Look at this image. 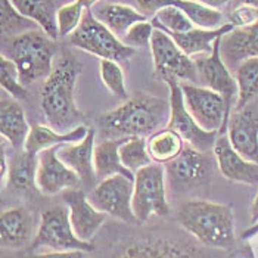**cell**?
<instances>
[{
	"mask_svg": "<svg viewBox=\"0 0 258 258\" xmlns=\"http://www.w3.org/2000/svg\"><path fill=\"white\" fill-rule=\"evenodd\" d=\"M81 67L76 58L63 52L41 89L40 106L46 121L62 133L79 127L83 121V112L76 103L74 95Z\"/></svg>",
	"mask_w": 258,
	"mask_h": 258,
	"instance_id": "cell-1",
	"label": "cell"
},
{
	"mask_svg": "<svg viewBox=\"0 0 258 258\" xmlns=\"http://www.w3.org/2000/svg\"><path fill=\"white\" fill-rule=\"evenodd\" d=\"M170 118V102L138 93L100 115L99 127L114 138H149Z\"/></svg>",
	"mask_w": 258,
	"mask_h": 258,
	"instance_id": "cell-2",
	"label": "cell"
},
{
	"mask_svg": "<svg viewBox=\"0 0 258 258\" xmlns=\"http://www.w3.org/2000/svg\"><path fill=\"white\" fill-rule=\"evenodd\" d=\"M177 221L207 248L226 249L235 243V217L227 205L207 199H189L179 207Z\"/></svg>",
	"mask_w": 258,
	"mask_h": 258,
	"instance_id": "cell-3",
	"label": "cell"
},
{
	"mask_svg": "<svg viewBox=\"0 0 258 258\" xmlns=\"http://www.w3.org/2000/svg\"><path fill=\"white\" fill-rule=\"evenodd\" d=\"M56 53L55 41L41 28H34L20 36L11 37L2 55L12 60L24 86L47 79L53 71V58Z\"/></svg>",
	"mask_w": 258,
	"mask_h": 258,
	"instance_id": "cell-4",
	"label": "cell"
},
{
	"mask_svg": "<svg viewBox=\"0 0 258 258\" xmlns=\"http://www.w3.org/2000/svg\"><path fill=\"white\" fill-rule=\"evenodd\" d=\"M70 43L80 50L95 55L100 59L115 62L130 59L136 53V49L124 44L95 17L90 8L86 9L79 28L70 36Z\"/></svg>",
	"mask_w": 258,
	"mask_h": 258,
	"instance_id": "cell-5",
	"label": "cell"
},
{
	"mask_svg": "<svg viewBox=\"0 0 258 258\" xmlns=\"http://www.w3.org/2000/svg\"><path fill=\"white\" fill-rule=\"evenodd\" d=\"M33 249L46 251H83L95 249L92 242H84L76 235L68 207L55 205L44 210L40 216L36 238L31 242Z\"/></svg>",
	"mask_w": 258,
	"mask_h": 258,
	"instance_id": "cell-6",
	"label": "cell"
},
{
	"mask_svg": "<svg viewBox=\"0 0 258 258\" xmlns=\"http://www.w3.org/2000/svg\"><path fill=\"white\" fill-rule=\"evenodd\" d=\"M165 184V168L157 162L149 164L135 174L132 207L136 221L143 223L152 217H162L168 214L170 208Z\"/></svg>",
	"mask_w": 258,
	"mask_h": 258,
	"instance_id": "cell-7",
	"label": "cell"
},
{
	"mask_svg": "<svg viewBox=\"0 0 258 258\" xmlns=\"http://www.w3.org/2000/svg\"><path fill=\"white\" fill-rule=\"evenodd\" d=\"M149 47L155 73L159 79L165 83L170 80L179 83H197L199 76L195 59L187 56L167 31L155 28Z\"/></svg>",
	"mask_w": 258,
	"mask_h": 258,
	"instance_id": "cell-8",
	"label": "cell"
},
{
	"mask_svg": "<svg viewBox=\"0 0 258 258\" xmlns=\"http://www.w3.org/2000/svg\"><path fill=\"white\" fill-rule=\"evenodd\" d=\"M202 246L170 236H142L119 246L109 258H213Z\"/></svg>",
	"mask_w": 258,
	"mask_h": 258,
	"instance_id": "cell-9",
	"label": "cell"
},
{
	"mask_svg": "<svg viewBox=\"0 0 258 258\" xmlns=\"http://www.w3.org/2000/svg\"><path fill=\"white\" fill-rule=\"evenodd\" d=\"M184 105L204 130L224 135L227 128V109L224 98L210 87L194 83H180Z\"/></svg>",
	"mask_w": 258,
	"mask_h": 258,
	"instance_id": "cell-10",
	"label": "cell"
},
{
	"mask_svg": "<svg viewBox=\"0 0 258 258\" xmlns=\"http://www.w3.org/2000/svg\"><path fill=\"white\" fill-rule=\"evenodd\" d=\"M167 86L170 90V99H168V102H170V118L167 122V127L180 135L183 140L187 145H190L192 148L208 154L211 149H214L219 133L204 130L195 121V118L190 115V112L187 111V108L184 105L181 84L179 81L170 80V81H167Z\"/></svg>",
	"mask_w": 258,
	"mask_h": 258,
	"instance_id": "cell-11",
	"label": "cell"
},
{
	"mask_svg": "<svg viewBox=\"0 0 258 258\" xmlns=\"http://www.w3.org/2000/svg\"><path fill=\"white\" fill-rule=\"evenodd\" d=\"M133 190L135 179L117 174L100 180L90 192L89 201L106 216H112L122 221L136 220L133 214Z\"/></svg>",
	"mask_w": 258,
	"mask_h": 258,
	"instance_id": "cell-12",
	"label": "cell"
},
{
	"mask_svg": "<svg viewBox=\"0 0 258 258\" xmlns=\"http://www.w3.org/2000/svg\"><path fill=\"white\" fill-rule=\"evenodd\" d=\"M226 135L242 157L258 164V98L230 112Z\"/></svg>",
	"mask_w": 258,
	"mask_h": 258,
	"instance_id": "cell-13",
	"label": "cell"
},
{
	"mask_svg": "<svg viewBox=\"0 0 258 258\" xmlns=\"http://www.w3.org/2000/svg\"><path fill=\"white\" fill-rule=\"evenodd\" d=\"M220 44H221V37L216 40L213 52L207 56L195 58V63H197V70H198V76L204 81L205 87L213 89L214 92H217L224 98L227 118H229L230 112L233 111L232 108L236 106L238 83H236V79L232 76L226 62L221 58Z\"/></svg>",
	"mask_w": 258,
	"mask_h": 258,
	"instance_id": "cell-14",
	"label": "cell"
},
{
	"mask_svg": "<svg viewBox=\"0 0 258 258\" xmlns=\"http://www.w3.org/2000/svg\"><path fill=\"white\" fill-rule=\"evenodd\" d=\"M58 148L53 146L39 154L36 187L47 197L77 189L81 184L79 174L58 157Z\"/></svg>",
	"mask_w": 258,
	"mask_h": 258,
	"instance_id": "cell-15",
	"label": "cell"
},
{
	"mask_svg": "<svg viewBox=\"0 0 258 258\" xmlns=\"http://www.w3.org/2000/svg\"><path fill=\"white\" fill-rule=\"evenodd\" d=\"M211 173V159L205 152H201L187 143L179 157L165 165L167 180L180 189H190L205 183Z\"/></svg>",
	"mask_w": 258,
	"mask_h": 258,
	"instance_id": "cell-16",
	"label": "cell"
},
{
	"mask_svg": "<svg viewBox=\"0 0 258 258\" xmlns=\"http://www.w3.org/2000/svg\"><path fill=\"white\" fill-rule=\"evenodd\" d=\"M114 2L125 3V5L135 8L148 20L149 18L152 20L157 15V12L161 11L162 8L177 5L186 12V15L194 21V24L197 27L217 28L220 25H223L221 24V20H223L221 11H214L211 8H207L197 0H114Z\"/></svg>",
	"mask_w": 258,
	"mask_h": 258,
	"instance_id": "cell-17",
	"label": "cell"
},
{
	"mask_svg": "<svg viewBox=\"0 0 258 258\" xmlns=\"http://www.w3.org/2000/svg\"><path fill=\"white\" fill-rule=\"evenodd\" d=\"M63 202L68 207L76 235L84 242H90L105 223L106 214L99 211L79 187L63 192Z\"/></svg>",
	"mask_w": 258,
	"mask_h": 258,
	"instance_id": "cell-18",
	"label": "cell"
},
{
	"mask_svg": "<svg viewBox=\"0 0 258 258\" xmlns=\"http://www.w3.org/2000/svg\"><path fill=\"white\" fill-rule=\"evenodd\" d=\"M213 151L220 173L226 179L243 184H258V164L242 157L226 133L219 135Z\"/></svg>",
	"mask_w": 258,
	"mask_h": 258,
	"instance_id": "cell-19",
	"label": "cell"
},
{
	"mask_svg": "<svg viewBox=\"0 0 258 258\" xmlns=\"http://www.w3.org/2000/svg\"><path fill=\"white\" fill-rule=\"evenodd\" d=\"M34 214L25 207H15L2 213L0 240L3 248L21 249L36 238Z\"/></svg>",
	"mask_w": 258,
	"mask_h": 258,
	"instance_id": "cell-20",
	"label": "cell"
},
{
	"mask_svg": "<svg viewBox=\"0 0 258 258\" xmlns=\"http://www.w3.org/2000/svg\"><path fill=\"white\" fill-rule=\"evenodd\" d=\"M220 52L229 68H238L240 62L258 58V21L248 27H235L223 36Z\"/></svg>",
	"mask_w": 258,
	"mask_h": 258,
	"instance_id": "cell-21",
	"label": "cell"
},
{
	"mask_svg": "<svg viewBox=\"0 0 258 258\" xmlns=\"http://www.w3.org/2000/svg\"><path fill=\"white\" fill-rule=\"evenodd\" d=\"M95 136V130L89 128L87 136L81 142L60 145L58 148V157L79 174L81 183L84 184H92L95 180H98L93 165V152L96 146Z\"/></svg>",
	"mask_w": 258,
	"mask_h": 258,
	"instance_id": "cell-22",
	"label": "cell"
},
{
	"mask_svg": "<svg viewBox=\"0 0 258 258\" xmlns=\"http://www.w3.org/2000/svg\"><path fill=\"white\" fill-rule=\"evenodd\" d=\"M0 132L3 139L8 140L15 149H24L31 127L20 102L14 98L3 96L0 103Z\"/></svg>",
	"mask_w": 258,
	"mask_h": 258,
	"instance_id": "cell-23",
	"label": "cell"
},
{
	"mask_svg": "<svg viewBox=\"0 0 258 258\" xmlns=\"http://www.w3.org/2000/svg\"><path fill=\"white\" fill-rule=\"evenodd\" d=\"M235 28L233 24L227 22L223 24L217 28H201L195 27L194 30L187 33H168L173 40L179 44V47L190 58H198V56H207L213 52L216 40L226 36Z\"/></svg>",
	"mask_w": 258,
	"mask_h": 258,
	"instance_id": "cell-24",
	"label": "cell"
},
{
	"mask_svg": "<svg viewBox=\"0 0 258 258\" xmlns=\"http://www.w3.org/2000/svg\"><path fill=\"white\" fill-rule=\"evenodd\" d=\"M90 9L93 11L95 17L106 28H109L119 40L127 34V31L135 24L148 20L135 8H132L125 3H119V2H108V3L99 2Z\"/></svg>",
	"mask_w": 258,
	"mask_h": 258,
	"instance_id": "cell-25",
	"label": "cell"
},
{
	"mask_svg": "<svg viewBox=\"0 0 258 258\" xmlns=\"http://www.w3.org/2000/svg\"><path fill=\"white\" fill-rule=\"evenodd\" d=\"M89 128L86 125H79L70 132H58L50 125L44 124H37L31 127V132L27 138L24 149L30 154L39 155L41 151L53 148V146H60V145H68V143H77L81 142L87 136Z\"/></svg>",
	"mask_w": 258,
	"mask_h": 258,
	"instance_id": "cell-26",
	"label": "cell"
},
{
	"mask_svg": "<svg viewBox=\"0 0 258 258\" xmlns=\"http://www.w3.org/2000/svg\"><path fill=\"white\" fill-rule=\"evenodd\" d=\"M125 138H115V139H106L99 142L95 146L93 152V165H95V174L96 179L103 180L117 174H122L127 177L135 179V173H132L128 168H125L121 162L119 157V146Z\"/></svg>",
	"mask_w": 258,
	"mask_h": 258,
	"instance_id": "cell-27",
	"label": "cell"
},
{
	"mask_svg": "<svg viewBox=\"0 0 258 258\" xmlns=\"http://www.w3.org/2000/svg\"><path fill=\"white\" fill-rule=\"evenodd\" d=\"M21 14L53 40L59 39L58 9L53 0H11Z\"/></svg>",
	"mask_w": 258,
	"mask_h": 258,
	"instance_id": "cell-28",
	"label": "cell"
},
{
	"mask_svg": "<svg viewBox=\"0 0 258 258\" xmlns=\"http://www.w3.org/2000/svg\"><path fill=\"white\" fill-rule=\"evenodd\" d=\"M37 165H39V155L21 149L20 152H17L9 159L8 186L20 192H25L34 187L37 177Z\"/></svg>",
	"mask_w": 258,
	"mask_h": 258,
	"instance_id": "cell-29",
	"label": "cell"
},
{
	"mask_svg": "<svg viewBox=\"0 0 258 258\" xmlns=\"http://www.w3.org/2000/svg\"><path fill=\"white\" fill-rule=\"evenodd\" d=\"M146 142L152 161L161 165L164 164L167 165L168 162L174 161L186 146V142L183 140V138L168 127L158 130L157 133L149 136Z\"/></svg>",
	"mask_w": 258,
	"mask_h": 258,
	"instance_id": "cell-30",
	"label": "cell"
},
{
	"mask_svg": "<svg viewBox=\"0 0 258 258\" xmlns=\"http://www.w3.org/2000/svg\"><path fill=\"white\" fill-rule=\"evenodd\" d=\"M235 79L238 83V100L235 108H240L249 100L258 98V58H249L240 62L236 68Z\"/></svg>",
	"mask_w": 258,
	"mask_h": 258,
	"instance_id": "cell-31",
	"label": "cell"
},
{
	"mask_svg": "<svg viewBox=\"0 0 258 258\" xmlns=\"http://www.w3.org/2000/svg\"><path fill=\"white\" fill-rule=\"evenodd\" d=\"M119 157L122 165L135 174L154 162L148 151L146 138H125L119 146Z\"/></svg>",
	"mask_w": 258,
	"mask_h": 258,
	"instance_id": "cell-32",
	"label": "cell"
},
{
	"mask_svg": "<svg viewBox=\"0 0 258 258\" xmlns=\"http://www.w3.org/2000/svg\"><path fill=\"white\" fill-rule=\"evenodd\" d=\"M151 21L155 25V28H161L167 33H176V34L187 33L197 27L194 21L177 5L162 8Z\"/></svg>",
	"mask_w": 258,
	"mask_h": 258,
	"instance_id": "cell-33",
	"label": "cell"
},
{
	"mask_svg": "<svg viewBox=\"0 0 258 258\" xmlns=\"http://www.w3.org/2000/svg\"><path fill=\"white\" fill-rule=\"evenodd\" d=\"M0 28L3 36L15 37L39 27L31 20L25 18L11 0H0Z\"/></svg>",
	"mask_w": 258,
	"mask_h": 258,
	"instance_id": "cell-34",
	"label": "cell"
},
{
	"mask_svg": "<svg viewBox=\"0 0 258 258\" xmlns=\"http://www.w3.org/2000/svg\"><path fill=\"white\" fill-rule=\"evenodd\" d=\"M99 73L102 83L114 96L122 100H127L130 98L127 86H125V77L118 62L111 59H100Z\"/></svg>",
	"mask_w": 258,
	"mask_h": 258,
	"instance_id": "cell-35",
	"label": "cell"
},
{
	"mask_svg": "<svg viewBox=\"0 0 258 258\" xmlns=\"http://www.w3.org/2000/svg\"><path fill=\"white\" fill-rule=\"evenodd\" d=\"M0 84L2 89L14 99L25 100L28 98L27 89L21 81L17 65L5 55L0 56Z\"/></svg>",
	"mask_w": 258,
	"mask_h": 258,
	"instance_id": "cell-36",
	"label": "cell"
},
{
	"mask_svg": "<svg viewBox=\"0 0 258 258\" xmlns=\"http://www.w3.org/2000/svg\"><path fill=\"white\" fill-rule=\"evenodd\" d=\"M87 8H84L77 0L70 5H63L58 9V30L59 37L71 36L77 28L80 22L83 20V15Z\"/></svg>",
	"mask_w": 258,
	"mask_h": 258,
	"instance_id": "cell-37",
	"label": "cell"
},
{
	"mask_svg": "<svg viewBox=\"0 0 258 258\" xmlns=\"http://www.w3.org/2000/svg\"><path fill=\"white\" fill-rule=\"evenodd\" d=\"M154 31H155V25L152 24V21H140L127 31V34L121 39V41L133 49L149 47Z\"/></svg>",
	"mask_w": 258,
	"mask_h": 258,
	"instance_id": "cell-38",
	"label": "cell"
},
{
	"mask_svg": "<svg viewBox=\"0 0 258 258\" xmlns=\"http://www.w3.org/2000/svg\"><path fill=\"white\" fill-rule=\"evenodd\" d=\"M230 24L235 27H248L258 21V8L248 6V5H239L235 6L229 15Z\"/></svg>",
	"mask_w": 258,
	"mask_h": 258,
	"instance_id": "cell-39",
	"label": "cell"
},
{
	"mask_svg": "<svg viewBox=\"0 0 258 258\" xmlns=\"http://www.w3.org/2000/svg\"><path fill=\"white\" fill-rule=\"evenodd\" d=\"M83 251H44L31 258H86Z\"/></svg>",
	"mask_w": 258,
	"mask_h": 258,
	"instance_id": "cell-40",
	"label": "cell"
},
{
	"mask_svg": "<svg viewBox=\"0 0 258 258\" xmlns=\"http://www.w3.org/2000/svg\"><path fill=\"white\" fill-rule=\"evenodd\" d=\"M8 171H9V161L5 151V143H2V149H0V179L2 181L8 179Z\"/></svg>",
	"mask_w": 258,
	"mask_h": 258,
	"instance_id": "cell-41",
	"label": "cell"
},
{
	"mask_svg": "<svg viewBox=\"0 0 258 258\" xmlns=\"http://www.w3.org/2000/svg\"><path fill=\"white\" fill-rule=\"evenodd\" d=\"M199 3H202L207 8H211L214 11H220L221 8H224L230 0H197Z\"/></svg>",
	"mask_w": 258,
	"mask_h": 258,
	"instance_id": "cell-42",
	"label": "cell"
},
{
	"mask_svg": "<svg viewBox=\"0 0 258 258\" xmlns=\"http://www.w3.org/2000/svg\"><path fill=\"white\" fill-rule=\"evenodd\" d=\"M251 221H252V224H255L258 221V194L252 202V207H251Z\"/></svg>",
	"mask_w": 258,
	"mask_h": 258,
	"instance_id": "cell-43",
	"label": "cell"
},
{
	"mask_svg": "<svg viewBox=\"0 0 258 258\" xmlns=\"http://www.w3.org/2000/svg\"><path fill=\"white\" fill-rule=\"evenodd\" d=\"M239 5H248V6L258 8V0H235V6H239Z\"/></svg>",
	"mask_w": 258,
	"mask_h": 258,
	"instance_id": "cell-44",
	"label": "cell"
},
{
	"mask_svg": "<svg viewBox=\"0 0 258 258\" xmlns=\"http://www.w3.org/2000/svg\"><path fill=\"white\" fill-rule=\"evenodd\" d=\"M79 3H81L84 8H93L96 3H99L100 0H77Z\"/></svg>",
	"mask_w": 258,
	"mask_h": 258,
	"instance_id": "cell-45",
	"label": "cell"
}]
</instances>
